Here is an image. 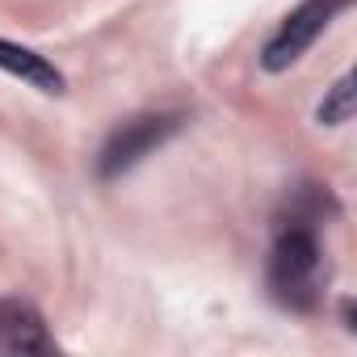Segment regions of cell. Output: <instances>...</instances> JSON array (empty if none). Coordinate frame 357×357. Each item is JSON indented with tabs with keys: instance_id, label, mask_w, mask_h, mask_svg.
<instances>
[{
	"instance_id": "1",
	"label": "cell",
	"mask_w": 357,
	"mask_h": 357,
	"mask_svg": "<svg viewBox=\"0 0 357 357\" xmlns=\"http://www.w3.org/2000/svg\"><path fill=\"white\" fill-rule=\"evenodd\" d=\"M265 286L269 298L282 311H315L328 290V252L319 244V223L298 215H278L269 261H265Z\"/></svg>"
},
{
	"instance_id": "2",
	"label": "cell",
	"mask_w": 357,
	"mask_h": 357,
	"mask_svg": "<svg viewBox=\"0 0 357 357\" xmlns=\"http://www.w3.org/2000/svg\"><path fill=\"white\" fill-rule=\"evenodd\" d=\"M185 126V114L176 109H160V114H135L122 126L109 130V139L97 151V176L101 181H118L122 172L139 168L147 155H155L168 139H176Z\"/></svg>"
},
{
	"instance_id": "3",
	"label": "cell",
	"mask_w": 357,
	"mask_h": 357,
	"mask_svg": "<svg viewBox=\"0 0 357 357\" xmlns=\"http://www.w3.org/2000/svg\"><path fill=\"white\" fill-rule=\"evenodd\" d=\"M353 5V0H303L298 9H290L286 17H282V26L269 34V43L261 47V68L269 72V76H282V72H290L311 47H315V38L344 13Z\"/></svg>"
},
{
	"instance_id": "4",
	"label": "cell",
	"mask_w": 357,
	"mask_h": 357,
	"mask_svg": "<svg viewBox=\"0 0 357 357\" xmlns=\"http://www.w3.org/2000/svg\"><path fill=\"white\" fill-rule=\"evenodd\" d=\"M0 353L13 357L55 353V336L30 298H0Z\"/></svg>"
},
{
	"instance_id": "5",
	"label": "cell",
	"mask_w": 357,
	"mask_h": 357,
	"mask_svg": "<svg viewBox=\"0 0 357 357\" xmlns=\"http://www.w3.org/2000/svg\"><path fill=\"white\" fill-rule=\"evenodd\" d=\"M0 72L17 76L22 84L38 89V93H47V97H59V93L68 89L63 72H59L47 55H38L34 47H22V43H13V38H0Z\"/></svg>"
},
{
	"instance_id": "6",
	"label": "cell",
	"mask_w": 357,
	"mask_h": 357,
	"mask_svg": "<svg viewBox=\"0 0 357 357\" xmlns=\"http://www.w3.org/2000/svg\"><path fill=\"white\" fill-rule=\"evenodd\" d=\"M353 118V76L344 72L328 93H324V101H319V109H315V122L319 126H344Z\"/></svg>"
}]
</instances>
